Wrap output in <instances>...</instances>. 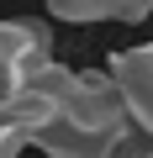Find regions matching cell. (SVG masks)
Listing matches in <instances>:
<instances>
[{"instance_id": "1", "label": "cell", "mask_w": 153, "mask_h": 158, "mask_svg": "<svg viewBox=\"0 0 153 158\" xmlns=\"http://www.w3.org/2000/svg\"><path fill=\"white\" fill-rule=\"evenodd\" d=\"M58 116L74 121V127H85V132H121V137H132V111H127V100L116 90L111 69L74 74L69 90H63V100H58Z\"/></svg>"}, {"instance_id": "2", "label": "cell", "mask_w": 153, "mask_h": 158, "mask_svg": "<svg viewBox=\"0 0 153 158\" xmlns=\"http://www.w3.org/2000/svg\"><path fill=\"white\" fill-rule=\"evenodd\" d=\"M106 69H111L116 90H121V100H127V111H132V127H142V132L153 137V42L111 53Z\"/></svg>"}, {"instance_id": "3", "label": "cell", "mask_w": 153, "mask_h": 158, "mask_svg": "<svg viewBox=\"0 0 153 158\" xmlns=\"http://www.w3.org/2000/svg\"><path fill=\"white\" fill-rule=\"evenodd\" d=\"M127 137L121 132H85V127H74V121H48L37 137H32V148L37 153H48V158H116V148H121Z\"/></svg>"}, {"instance_id": "4", "label": "cell", "mask_w": 153, "mask_h": 158, "mask_svg": "<svg viewBox=\"0 0 153 158\" xmlns=\"http://www.w3.org/2000/svg\"><path fill=\"white\" fill-rule=\"evenodd\" d=\"M42 58H53V53H48V37L37 21H0V79L6 85H21Z\"/></svg>"}, {"instance_id": "5", "label": "cell", "mask_w": 153, "mask_h": 158, "mask_svg": "<svg viewBox=\"0 0 153 158\" xmlns=\"http://www.w3.org/2000/svg\"><path fill=\"white\" fill-rule=\"evenodd\" d=\"M58 21H142L153 16V0H48Z\"/></svg>"}, {"instance_id": "6", "label": "cell", "mask_w": 153, "mask_h": 158, "mask_svg": "<svg viewBox=\"0 0 153 158\" xmlns=\"http://www.w3.org/2000/svg\"><path fill=\"white\" fill-rule=\"evenodd\" d=\"M27 148H32V137H27L21 127H11L6 116H0V158H21Z\"/></svg>"}, {"instance_id": "7", "label": "cell", "mask_w": 153, "mask_h": 158, "mask_svg": "<svg viewBox=\"0 0 153 158\" xmlns=\"http://www.w3.org/2000/svg\"><path fill=\"white\" fill-rule=\"evenodd\" d=\"M116 158H153V148H137V142H132V137H127V142H121V148H116Z\"/></svg>"}, {"instance_id": "8", "label": "cell", "mask_w": 153, "mask_h": 158, "mask_svg": "<svg viewBox=\"0 0 153 158\" xmlns=\"http://www.w3.org/2000/svg\"><path fill=\"white\" fill-rule=\"evenodd\" d=\"M11 90H16V85H6V79H0V100H6V95H11Z\"/></svg>"}]
</instances>
